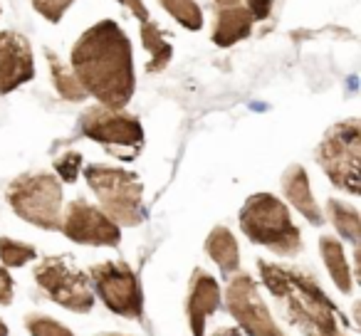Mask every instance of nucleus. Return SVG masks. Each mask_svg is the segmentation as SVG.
I'll use <instances>...</instances> for the list:
<instances>
[{
  "instance_id": "f257e3e1",
  "label": "nucleus",
  "mask_w": 361,
  "mask_h": 336,
  "mask_svg": "<svg viewBox=\"0 0 361 336\" xmlns=\"http://www.w3.org/2000/svg\"><path fill=\"white\" fill-rule=\"evenodd\" d=\"M70 67L87 97L102 106L124 109L134 94V55L126 32L114 20H99L72 47Z\"/></svg>"
},
{
  "instance_id": "f03ea898",
  "label": "nucleus",
  "mask_w": 361,
  "mask_h": 336,
  "mask_svg": "<svg viewBox=\"0 0 361 336\" xmlns=\"http://www.w3.org/2000/svg\"><path fill=\"white\" fill-rule=\"evenodd\" d=\"M257 270H260L262 285L285 306L287 319L300 326L307 336L339 334V319H344V316L310 275H305L297 267L267 260L257 262Z\"/></svg>"
},
{
  "instance_id": "7ed1b4c3",
  "label": "nucleus",
  "mask_w": 361,
  "mask_h": 336,
  "mask_svg": "<svg viewBox=\"0 0 361 336\" xmlns=\"http://www.w3.org/2000/svg\"><path fill=\"white\" fill-rule=\"evenodd\" d=\"M240 228L247 240L272 250L280 257H297L302 252V232L292 223L287 206L272 193H255L240 211Z\"/></svg>"
},
{
  "instance_id": "20e7f679",
  "label": "nucleus",
  "mask_w": 361,
  "mask_h": 336,
  "mask_svg": "<svg viewBox=\"0 0 361 336\" xmlns=\"http://www.w3.org/2000/svg\"><path fill=\"white\" fill-rule=\"evenodd\" d=\"M85 178L102 211L116 225L134 228L144 220V186L136 173L124 171L119 166L92 163L85 168Z\"/></svg>"
},
{
  "instance_id": "39448f33",
  "label": "nucleus",
  "mask_w": 361,
  "mask_h": 336,
  "mask_svg": "<svg viewBox=\"0 0 361 336\" xmlns=\"http://www.w3.org/2000/svg\"><path fill=\"white\" fill-rule=\"evenodd\" d=\"M6 198L18 218L42 230H60L65 198H62V183L52 173H23L6 188Z\"/></svg>"
},
{
  "instance_id": "423d86ee",
  "label": "nucleus",
  "mask_w": 361,
  "mask_h": 336,
  "mask_svg": "<svg viewBox=\"0 0 361 336\" xmlns=\"http://www.w3.org/2000/svg\"><path fill=\"white\" fill-rule=\"evenodd\" d=\"M317 163L324 168L329 181L349 196H359V158L361 126L356 119L336 121L317 146Z\"/></svg>"
},
{
  "instance_id": "0eeeda50",
  "label": "nucleus",
  "mask_w": 361,
  "mask_h": 336,
  "mask_svg": "<svg viewBox=\"0 0 361 336\" xmlns=\"http://www.w3.org/2000/svg\"><path fill=\"white\" fill-rule=\"evenodd\" d=\"M32 277H35L37 287L65 309L87 314L94 306L90 277L72 262V257H42L32 270Z\"/></svg>"
},
{
  "instance_id": "6e6552de",
  "label": "nucleus",
  "mask_w": 361,
  "mask_h": 336,
  "mask_svg": "<svg viewBox=\"0 0 361 336\" xmlns=\"http://www.w3.org/2000/svg\"><path fill=\"white\" fill-rule=\"evenodd\" d=\"M80 131L119 158H134L144 146V129L139 119L124 109H109L102 104L90 106L80 116Z\"/></svg>"
},
{
  "instance_id": "1a4fd4ad",
  "label": "nucleus",
  "mask_w": 361,
  "mask_h": 336,
  "mask_svg": "<svg viewBox=\"0 0 361 336\" xmlns=\"http://www.w3.org/2000/svg\"><path fill=\"white\" fill-rule=\"evenodd\" d=\"M90 282L99 299L114 314L124 319H139L144 314V292L139 277L124 260H104L90 267Z\"/></svg>"
},
{
  "instance_id": "9d476101",
  "label": "nucleus",
  "mask_w": 361,
  "mask_h": 336,
  "mask_svg": "<svg viewBox=\"0 0 361 336\" xmlns=\"http://www.w3.org/2000/svg\"><path fill=\"white\" fill-rule=\"evenodd\" d=\"M226 306L247 336H285L262 301L257 282L245 272L231 277L226 287Z\"/></svg>"
},
{
  "instance_id": "9b49d317",
  "label": "nucleus",
  "mask_w": 361,
  "mask_h": 336,
  "mask_svg": "<svg viewBox=\"0 0 361 336\" xmlns=\"http://www.w3.org/2000/svg\"><path fill=\"white\" fill-rule=\"evenodd\" d=\"M60 230L80 245H97V247H116L121 240V230L104 211L87 203L85 198H75L67 203L62 211Z\"/></svg>"
},
{
  "instance_id": "f8f14e48",
  "label": "nucleus",
  "mask_w": 361,
  "mask_h": 336,
  "mask_svg": "<svg viewBox=\"0 0 361 336\" xmlns=\"http://www.w3.org/2000/svg\"><path fill=\"white\" fill-rule=\"evenodd\" d=\"M35 77V62L27 37L20 32H0V94L18 89Z\"/></svg>"
},
{
  "instance_id": "ddd939ff",
  "label": "nucleus",
  "mask_w": 361,
  "mask_h": 336,
  "mask_svg": "<svg viewBox=\"0 0 361 336\" xmlns=\"http://www.w3.org/2000/svg\"><path fill=\"white\" fill-rule=\"evenodd\" d=\"M221 301H223L221 285L206 270L196 267L191 275V282H188V299H186V314L193 336H203L208 316L213 311H218Z\"/></svg>"
},
{
  "instance_id": "4468645a",
  "label": "nucleus",
  "mask_w": 361,
  "mask_h": 336,
  "mask_svg": "<svg viewBox=\"0 0 361 336\" xmlns=\"http://www.w3.org/2000/svg\"><path fill=\"white\" fill-rule=\"evenodd\" d=\"M282 193L285 198L312 223V225H319L322 220V211L317 206L314 196H312L310 188V176H307V168L300 163H292L285 173H282Z\"/></svg>"
},
{
  "instance_id": "2eb2a0df",
  "label": "nucleus",
  "mask_w": 361,
  "mask_h": 336,
  "mask_svg": "<svg viewBox=\"0 0 361 336\" xmlns=\"http://www.w3.org/2000/svg\"><path fill=\"white\" fill-rule=\"evenodd\" d=\"M252 15L243 6H228L218 8L216 25H213V42L218 47H231L235 42L245 40L252 32Z\"/></svg>"
},
{
  "instance_id": "dca6fc26",
  "label": "nucleus",
  "mask_w": 361,
  "mask_h": 336,
  "mask_svg": "<svg viewBox=\"0 0 361 336\" xmlns=\"http://www.w3.org/2000/svg\"><path fill=\"white\" fill-rule=\"evenodd\" d=\"M206 252L218 267H221L223 277H231L233 272L240 270V250H238V240L226 225H218L211 230L206 240Z\"/></svg>"
},
{
  "instance_id": "f3484780",
  "label": "nucleus",
  "mask_w": 361,
  "mask_h": 336,
  "mask_svg": "<svg viewBox=\"0 0 361 336\" xmlns=\"http://www.w3.org/2000/svg\"><path fill=\"white\" fill-rule=\"evenodd\" d=\"M319 252H322V260H324L326 270H329L331 280H334V285L339 287L344 294H349L351 292V270H349V262H346L341 242L334 240V237H329V235L322 237Z\"/></svg>"
},
{
  "instance_id": "a211bd4d",
  "label": "nucleus",
  "mask_w": 361,
  "mask_h": 336,
  "mask_svg": "<svg viewBox=\"0 0 361 336\" xmlns=\"http://www.w3.org/2000/svg\"><path fill=\"white\" fill-rule=\"evenodd\" d=\"M141 45H144V50H149V55H151V62H149V67H146V70H149V72L166 70V65L171 62L173 50H171V45L166 42L161 27L156 25L151 18L141 23Z\"/></svg>"
},
{
  "instance_id": "6ab92c4d",
  "label": "nucleus",
  "mask_w": 361,
  "mask_h": 336,
  "mask_svg": "<svg viewBox=\"0 0 361 336\" xmlns=\"http://www.w3.org/2000/svg\"><path fill=\"white\" fill-rule=\"evenodd\" d=\"M326 216H329L331 225L339 230V235L349 242H359L361 237V218H359V211L354 206L344 201H336V198H329L326 201Z\"/></svg>"
},
{
  "instance_id": "aec40b11",
  "label": "nucleus",
  "mask_w": 361,
  "mask_h": 336,
  "mask_svg": "<svg viewBox=\"0 0 361 336\" xmlns=\"http://www.w3.org/2000/svg\"><path fill=\"white\" fill-rule=\"evenodd\" d=\"M45 57H47V62H50L52 82H55L60 97H65L67 101H85L87 99V92H85V87L77 82L72 67H67L65 62H62L52 50H45Z\"/></svg>"
},
{
  "instance_id": "412c9836",
  "label": "nucleus",
  "mask_w": 361,
  "mask_h": 336,
  "mask_svg": "<svg viewBox=\"0 0 361 336\" xmlns=\"http://www.w3.org/2000/svg\"><path fill=\"white\" fill-rule=\"evenodd\" d=\"M161 8L171 13L176 23H180L188 30H201L203 27V11L196 0H159Z\"/></svg>"
},
{
  "instance_id": "4be33fe9",
  "label": "nucleus",
  "mask_w": 361,
  "mask_h": 336,
  "mask_svg": "<svg viewBox=\"0 0 361 336\" xmlns=\"http://www.w3.org/2000/svg\"><path fill=\"white\" fill-rule=\"evenodd\" d=\"M37 257V250L25 242L11 240V237H0V262L3 267H23Z\"/></svg>"
},
{
  "instance_id": "5701e85b",
  "label": "nucleus",
  "mask_w": 361,
  "mask_h": 336,
  "mask_svg": "<svg viewBox=\"0 0 361 336\" xmlns=\"http://www.w3.org/2000/svg\"><path fill=\"white\" fill-rule=\"evenodd\" d=\"M23 321H25V329L30 331V336H75L65 324H60L47 314H40V311H30Z\"/></svg>"
},
{
  "instance_id": "b1692460",
  "label": "nucleus",
  "mask_w": 361,
  "mask_h": 336,
  "mask_svg": "<svg viewBox=\"0 0 361 336\" xmlns=\"http://www.w3.org/2000/svg\"><path fill=\"white\" fill-rule=\"evenodd\" d=\"M82 168H85V166H82V156L77 154V151H67V154L55 158V171L65 183H75L77 178H80Z\"/></svg>"
},
{
  "instance_id": "393cba45",
  "label": "nucleus",
  "mask_w": 361,
  "mask_h": 336,
  "mask_svg": "<svg viewBox=\"0 0 361 336\" xmlns=\"http://www.w3.org/2000/svg\"><path fill=\"white\" fill-rule=\"evenodd\" d=\"M72 3L75 0H32V8L50 23H60V18L65 15Z\"/></svg>"
},
{
  "instance_id": "a878e982",
  "label": "nucleus",
  "mask_w": 361,
  "mask_h": 336,
  "mask_svg": "<svg viewBox=\"0 0 361 336\" xmlns=\"http://www.w3.org/2000/svg\"><path fill=\"white\" fill-rule=\"evenodd\" d=\"M247 11H250L252 20H265L272 11V0H247Z\"/></svg>"
},
{
  "instance_id": "bb28decb",
  "label": "nucleus",
  "mask_w": 361,
  "mask_h": 336,
  "mask_svg": "<svg viewBox=\"0 0 361 336\" xmlns=\"http://www.w3.org/2000/svg\"><path fill=\"white\" fill-rule=\"evenodd\" d=\"M13 301V277L8 270L0 265V304H11Z\"/></svg>"
},
{
  "instance_id": "cd10ccee",
  "label": "nucleus",
  "mask_w": 361,
  "mask_h": 336,
  "mask_svg": "<svg viewBox=\"0 0 361 336\" xmlns=\"http://www.w3.org/2000/svg\"><path fill=\"white\" fill-rule=\"evenodd\" d=\"M116 3H121V6H124V8H129L131 15L139 18L141 23L149 20V11H146V6H144V3H141V0H116Z\"/></svg>"
},
{
  "instance_id": "c85d7f7f",
  "label": "nucleus",
  "mask_w": 361,
  "mask_h": 336,
  "mask_svg": "<svg viewBox=\"0 0 361 336\" xmlns=\"http://www.w3.org/2000/svg\"><path fill=\"white\" fill-rule=\"evenodd\" d=\"M218 8H228V6H240V0H216Z\"/></svg>"
},
{
  "instance_id": "c756f323",
  "label": "nucleus",
  "mask_w": 361,
  "mask_h": 336,
  "mask_svg": "<svg viewBox=\"0 0 361 336\" xmlns=\"http://www.w3.org/2000/svg\"><path fill=\"white\" fill-rule=\"evenodd\" d=\"M11 331H8V324L6 321H0V336H8Z\"/></svg>"
},
{
  "instance_id": "7c9ffc66",
  "label": "nucleus",
  "mask_w": 361,
  "mask_h": 336,
  "mask_svg": "<svg viewBox=\"0 0 361 336\" xmlns=\"http://www.w3.org/2000/svg\"><path fill=\"white\" fill-rule=\"evenodd\" d=\"M97 336H129V334H116V331H104V334H97Z\"/></svg>"
},
{
  "instance_id": "2f4dec72",
  "label": "nucleus",
  "mask_w": 361,
  "mask_h": 336,
  "mask_svg": "<svg viewBox=\"0 0 361 336\" xmlns=\"http://www.w3.org/2000/svg\"><path fill=\"white\" fill-rule=\"evenodd\" d=\"M334 336H344V334H341V331H339V334H334Z\"/></svg>"
}]
</instances>
